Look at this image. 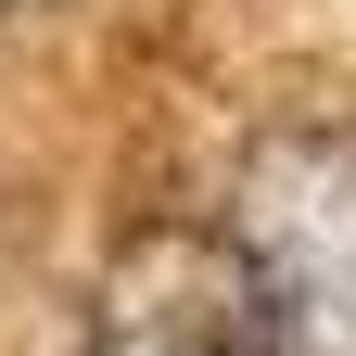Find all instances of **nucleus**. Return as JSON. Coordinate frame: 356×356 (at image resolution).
I'll return each mask as SVG.
<instances>
[{"mask_svg": "<svg viewBox=\"0 0 356 356\" xmlns=\"http://www.w3.org/2000/svg\"><path fill=\"white\" fill-rule=\"evenodd\" d=\"M229 280L293 356H356V140L267 127L229 178Z\"/></svg>", "mask_w": 356, "mask_h": 356, "instance_id": "obj_1", "label": "nucleus"}, {"mask_svg": "<svg viewBox=\"0 0 356 356\" xmlns=\"http://www.w3.org/2000/svg\"><path fill=\"white\" fill-rule=\"evenodd\" d=\"M102 356H242V305L229 318H204V305H140V318H115Z\"/></svg>", "mask_w": 356, "mask_h": 356, "instance_id": "obj_2", "label": "nucleus"}, {"mask_svg": "<svg viewBox=\"0 0 356 356\" xmlns=\"http://www.w3.org/2000/svg\"><path fill=\"white\" fill-rule=\"evenodd\" d=\"M0 13H51V0H0Z\"/></svg>", "mask_w": 356, "mask_h": 356, "instance_id": "obj_3", "label": "nucleus"}]
</instances>
